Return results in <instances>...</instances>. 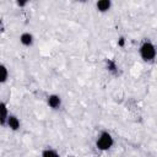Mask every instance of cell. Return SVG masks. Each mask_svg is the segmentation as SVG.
Returning a JSON list of instances; mask_svg holds the SVG:
<instances>
[{
    "label": "cell",
    "mask_w": 157,
    "mask_h": 157,
    "mask_svg": "<svg viewBox=\"0 0 157 157\" xmlns=\"http://www.w3.org/2000/svg\"><path fill=\"white\" fill-rule=\"evenodd\" d=\"M139 53L145 63H152L156 58V47L151 40H144L139 48Z\"/></svg>",
    "instance_id": "obj_1"
},
{
    "label": "cell",
    "mask_w": 157,
    "mask_h": 157,
    "mask_svg": "<svg viewBox=\"0 0 157 157\" xmlns=\"http://www.w3.org/2000/svg\"><path fill=\"white\" fill-rule=\"evenodd\" d=\"M113 145H114V139H113L112 134L105 130L101 131L96 139V147L99 151H108L113 147Z\"/></svg>",
    "instance_id": "obj_2"
},
{
    "label": "cell",
    "mask_w": 157,
    "mask_h": 157,
    "mask_svg": "<svg viewBox=\"0 0 157 157\" xmlns=\"http://www.w3.org/2000/svg\"><path fill=\"white\" fill-rule=\"evenodd\" d=\"M47 104L49 108H52L53 110H56L61 107L63 104V101H61V97L59 94H55V93H52L47 97Z\"/></svg>",
    "instance_id": "obj_3"
},
{
    "label": "cell",
    "mask_w": 157,
    "mask_h": 157,
    "mask_svg": "<svg viewBox=\"0 0 157 157\" xmlns=\"http://www.w3.org/2000/svg\"><path fill=\"white\" fill-rule=\"evenodd\" d=\"M6 126L12 131H17L21 128V121L15 114H9V118L6 120Z\"/></svg>",
    "instance_id": "obj_4"
},
{
    "label": "cell",
    "mask_w": 157,
    "mask_h": 157,
    "mask_svg": "<svg viewBox=\"0 0 157 157\" xmlns=\"http://www.w3.org/2000/svg\"><path fill=\"white\" fill-rule=\"evenodd\" d=\"M20 43L23 45V47H32L33 43H34V37L32 33L29 32H23L21 33L20 36Z\"/></svg>",
    "instance_id": "obj_5"
},
{
    "label": "cell",
    "mask_w": 157,
    "mask_h": 157,
    "mask_svg": "<svg viewBox=\"0 0 157 157\" xmlns=\"http://www.w3.org/2000/svg\"><path fill=\"white\" fill-rule=\"evenodd\" d=\"M9 109H7V104L5 102H0V125L1 126H6V120L9 118Z\"/></svg>",
    "instance_id": "obj_6"
},
{
    "label": "cell",
    "mask_w": 157,
    "mask_h": 157,
    "mask_svg": "<svg viewBox=\"0 0 157 157\" xmlns=\"http://www.w3.org/2000/svg\"><path fill=\"white\" fill-rule=\"evenodd\" d=\"M110 7H112V1L110 0H98L96 2V9H97L98 12H102V13L108 12L110 10Z\"/></svg>",
    "instance_id": "obj_7"
},
{
    "label": "cell",
    "mask_w": 157,
    "mask_h": 157,
    "mask_svg": "<svg viewBox=\"0 0 157 157\" xmlns=\"http://www.w3.org/2000/svg\"><path fill=\"white\" fill-rule=\"evenodd\" d=\"M7 78H9V69L2 63H0V85L5 83Z\"/></svg>",
    "instance_id": "obj_8"
},
{
    "label": "cell",
    "mask_w": 157,
    "mask_h": 157,
    "mask_svg": "<svg viewBox=\"0 0 157 157\" xmlns=\"http://www.w3.org/2000/svg\"><path fill=\"white\" fill-rule=\"evenodd\" d=\"M42 157H60V155L54 148H44L42 151Z\"/></svg>",
    "instance_id": "obj_9"
},
{
    "label": "cell",
    "mask_w": 157,
    "mask_h": 157,
    "mask_svg": "<svg viewBox=\"0 0 157 157\" xmlns=\"http://www.w3.org/2000/svg\"><path fill=\"white\" fill-rule=\"evenodd\" d=\"M16 4H17V6H20V7H23V6L27 5V1H17Z\"/></svg>",
    "instance_id": "obj_10"
},
{
    "label": "cell",
    "mask_w": 157,
    "mask_h": 157,
    "mask_svg": "<svg viewBox=\"0 0 157 157\" xmlns=\"http://www.w3.org/2000/svg\"><path fill=\"white\" fill-rule=\"evenodd\" d=\"M124 44V38H120V40H119V45H123Z\"/></svg>",
    "instance_id": "obj_11"
}]
</instances>
